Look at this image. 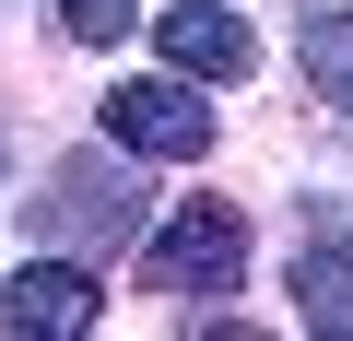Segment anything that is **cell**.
Returning <instances> with one entry per match:
<instances>
[{
	"instance_id": "cell-1",
	"label": "cell",
	"mask_w": 353,
	"mask_h": 341,
	"mask_svg": "<svg viewBox=\"0 0 353 341\" xmlns=\"http://www.w3.org/2000/svg\"><path fill=\"white\" fill-rule=\"evenodd\" d=\"M236 271H248V224H236V200H189V212L153 236V259H141L153 294H236Z\"/></svg>"
},
{
	"instance_id": "cell-3",
	"label": "cell",
	"mask_w": 353,
	"mask_h": 341,
	"mask_svg": "<svg viewBox=\"0 0 353 341\" xmlns=\"http://www.w3.org/2000/svg\"><path fill=\"white\" fill-rule=\"evenodd\" d=\"M106 141L118 153H153V165H201L212 153V106L189 83H118L106 94Z\"/></svg>"
},
{
	"instance_id": "cell-2",
	"label": "cell",
	"mask_w": 353,
	"mask_h": 341,
	"mask_svg": "<svg viewBox=\"0 0 353 341\" xmlns=\"http://www.w3.org/2000/svg\"><path fill=\"white\" fill-rule=\"evenodd\" d=\"M36 236H59V247H130V236H141V189L118 177L106 153H83V165H59V177H48Z\"/></svg>"
},
{
	"instance_id": "cell-4",
	"label": "cell",
	"mask_w": 353,
	"mask_h": 341,
	"mask_svg": "<svg viewBox=\"0 0 353 341\" xmlns=\"http://www.w3.org/2000/svg\"><path fill=\"white\" fill-rule=\"evenodd\" d=\"M94 318H106V294H94L83 259H24L12 282H0V329L12 341H83Z\"/></svg>"
},
{
	"instance_id": "cell-6",
	"label": "cell",
	"mask_w": 353,
	"mask_h": 341,
	"mask_svg": "<svg viewBox=\"0 0 353 341\" xmlns=\"http://www.w3.org/2000/svg\"><path fill=\"white\" fill-rule=\"evenodd\" d=\"M294 59H306L318 106L353 118V0H306V12H294Z\"/></svg>"
},
{
	"instance_id": "cell-10",
	"label": "cell",
	"mask_w": 353,
	"mask_h": 341,
	"mask_svg": "<svg viewBox=\"0 0 353 341\" xmlns=\"http://www.w3.org/2000/svg\"><path fill=\"white\" fill-rule=\"evenodd\" d=\"M0 177H12V141H0Z\"/></svg>"
},
{
	"instance_id": "cell-9",
	"label": "cell",
	"mask_w": 353,
	"mask_h": 341,
	"mask_svg": "<svg viewBox=\"0 0 353 341\" xmlns=\"http://www.w3.org/2000/svg\"><path fill=\"white\" fill-rule=\"evenodd\" d=\"M294 212H306V236H330V247H353V200H341V189H318V200H294Z\"/></svg>"
},
{
	"instance_id": "cell-7",
	"label": "cell",
	"mask_w": 353,
	"mask_h": 341,
	"mask_svg": "<svg viewBox=\"0 0 353 341\" xmlns=\"http://www.w3.org/2000/svg\"><path fill=\"white\" fill-rule=\"evenodd\" d=\"M294 318L353 341V247H341V259H306V247H294Z\"/></svg>"
},
{
	"instance_id": "cell-8",
	"label": "cell",
	"mask_w": 353,
	"mask_h": 341,
	"mask_svg": "<svg viewBox=\"0 0 353 341\" xmlns=\"http://www.w3.org/2000/svg\"><path fill=\"white\" fill-rule=\"evenodd\" d=\"M59 24H71L83 48H118V36L141 24V0H59Z\"/></svg>"
},
{
	"instance_id": "cell-5",
	"label": "cell",
	"mask_w": 353,
	"mask_h": 341,
	"mask_svg": "<svg viewBox=\"0 0 353 341\" xmlns=\"http://www.w3.org/2000/svg\"><path fill=\"white\" fill-rule=\"evenodd\" d=\"M153 36H165V59L189 71V83H248V59H259V48H248V24L224 12V0H189V12H165Z\"/></svg>"
}]
</instances>
